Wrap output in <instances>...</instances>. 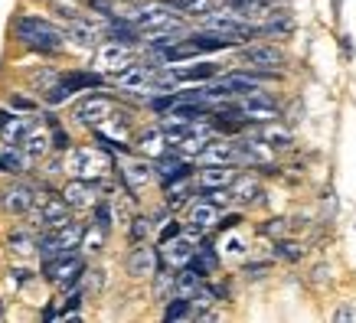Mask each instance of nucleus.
Listing matches in <instances>:
<instances>
[{
    "mask_svg": "<svg viewBox=\"0 0 356 323\" xmlns=\"http://www.w3.org/2000/svg\"><path fill=\"white\" fill-rule=\"evenodd\" d=\"M13 40L33 53L56 56L65 46V30L46 17H36V13H17L13 17Z\"/></svg>",
    "mask_w": 356,
    "mask_h": 323,
    "instance_id": "1",
    "label": "nucleus"
},
{
    "mask_svg": "<svg viewBox=\"0 0 356 323\" xmlns=\"http://www.w3.org/2000/svg\"><path fill=\"white\" fill-rule=\"evenodd\" d=\"M65 173L69 176H79V180H111L115 176V154L98 147V144H82V147H69L63 154Z\"/></svg>",
    "mask_w": 356,
    "mask_h": 323,
    "instance_id": "2",
    "label": "nucleus"
},
{
    "mask_svg": "<svg viewBox=\"0 0 356 323\" xmlns=\"http://www.w3.org/2000/svg\"><path fill=\"white\" fill-rule=\"evenodd\" d=\"M128 20L138 26L144 36L147 33H186L184 26V17L167 7L163 0H154V3H138V7H131Z\"/></svg>",
    "mask_w": 356,
    "mask_h": 323,
    "instance_id": "3",
    "label": "nucleus"
},
{
    "mask_svg": "<svg viewBox=\"0 0 356 323\" xmlns=\"http://www.w3.org/2000/svg\"><path fill=\"white\" fill-rule=\"evenodd\" d=\"M23 219H26V226H33L36 232H46V229H56V226H63V222H69V219H72V209L65 206V199L56 193L49 183H40V196H36L33 209L23 215Z\"/></svg>",
    "mask_w": 356,
    "mask_h": 323,
    "instance_id": "4",
    "label": "nucleus"
},
{
    "mask_svg": "<svg viewBox=\"0 0 356 323\" xmlns=\"http://www.w3.org/2000/svg\"><path fill=\"white\" fill-rule=\"evenodd\" d=\"M105 82H108V76H102V72H95V69H92V72L76 69V72H59V78H56L46 92H40V95H43L46 108H59L76 95V92H92V88H102Z\"/></svg>",
    "mask_w": 356,
    "mask_h": 323,
    "instance_id": "5",
    "label": "nucleus"
},
{
    "mask_svg": "<svg viewBox=\"0 0 356 323\" xmlns=\"http://www.w3.org/2000/svg\"><path fill=\"white\" fill-rule=\"evenodd\" d=\"M82 229H86L82 222L69 219L63 226L40 232V235H36V255H40V261H49V258H59V255H69V251H79Z\"/></svg>",
    "mask_w": 356,
    "mask_h": 323,
    "instance_id": "6",
    "label": "nucleus"
},
{
    "mask_svg": "<svg viewBox=\"0 0 356 323\" xmlns=\"http://www.w3.org/2000/svg\"><path fill=\"white\" fill-rule=\"evenodd\" d=\"M88 261L82 251H69V255H59V258H49L40 265V274H43L46 284H53L56 291H69L76 288L82 274H86Z\"/></svg>",
    "mask_w": 356,
    "mask_h": 323,
    "instance_id": "7",
    "label": "nucleus"
},
{
    "mask_svg": "<svg viewBox=\"0 0 356 323\" xmlns=\"http://www.w3.org/2000/svg\"><path fill=\"white\" fill-rule=\"evenodd\" d=\"M232 144H236V163H248V170H261V173L278 170V167H275V151H271L261 138L242 131V134L232 138Z\"/></svg>",
    "mask_w": 356,
    "mask_h": 323,
    "instance_id": "8",
    "label": "nucleus"
},
{
    "mask_svg": "<svg viewBox=\"0 0 356 323\" xmlns=\"http://www.w3.org/2000/svg\"><path fill=\"white\" fill-rule=\"evenodd\" d=\"M36 196H40V183H33V180H26V176H13V183L0 190V209H3L7 215L23 219V215L33 209Z\"/></svg>",
    "mask_w": 356,
    "mask_h": 323,
    "instance_id": "9",
    "label": "nucleus"
},
{
    "mask_svg": "<svg viewBox=\"0 0 356 323\" xmlns=\"http://www.w3.org/2000/svg\"><path fill=\"white\" fill-rule=\"evenodd\" d=\"M115 105H118V101H115L111 95H105V92H88V95L72 108V121H76L79 128L92 131V128H98L102 121L108 118Z\"/></svg>",
    "mask_w": 356,
    "mask_h": 323,
    "instance_id": "10",
    "label": "nucleus"
},
{
    "mask_svg": "<svg viewBox=\"0 0 356 323\" xmlns=\"http://www.w3.org/2000/svg\"><path fill=\"white\" fill-rule=\"evenodd\" d=\"M115 173H118L121 190H128V193H134V196L154 180L151 160H144V157H138V154H128L121 163H115Z\"/></svg>",
    "mask_w": 356,
    "mask_h": 323,
    "instance_id": "11",
    "label": "nucleus"
},
{
    "mask_svg": "<svg viewBox=\"0 0 356 323\" xmlns=\"http://www.w3.org/2000/svg\"><path fill=\"white\" fill-rule=\"evenodd\" d=\"M105 183V180H102ZM95 183V180H79V176H72L69 183L59 190V196L65 199V206L72 209V213H88L92 206L102 199V193H105V186Z\"/></svg>",
    "mask_w": 356,
    "mask_h": 323,
    "instance_id": "12",
    "label": "nucleus"
},
{
    "mask_svg": "<svg viewBox=\"0 0 356 323\" xmlns=\"http://www.w3.org/2000/svg\"><path fill=\"white\" fill-rule=\"evenodd\" d=\"M134 46H124V43H115V40H102L95 46V72L102 76H111V72H118L124 69L128 63H134Z\"/></svg>",
    "mask_w": 356,
    "mask_h": 323,
    "instance_id": "13",
    "label": "nucleus"
},
{
    "mask_svg": "<svg viewBox=\"0 0 356 323\" xmlns=\"http://www.w3.org/2000/svg\"><path fill=\"white\" fill-rule=\"evenodd\" d=\"M219 215H222V209H216L213 203H206V199H190V203H186L184 229L190 232V235L203 238V235H209V232L219 226Z\"/></svg>",
    "mask_w": 356,
    "mask_h": 323,
    "instance_id": "14",
    "label": "nucleus"
},
{
    "mask_svg": "<svg viewBox=\"0 0 356 323\" xmlns=\"http://www.w3.org/2000/svg\"><path fill=\"white\" fill-rule=\"evenodd\" d=\"M196 242L200 238L190 235V232H180V235H173L167 238V242H161L157 245V255H161V265H167V268H184L186 261L193 258V251H196Z\"/></svg>",
    "mask_w": 356,
    "mask_h": 323,
    "instance_id": "15",
    "label": "nucleus"
},
{
    "mask_svg": "<svg viewBox=\"0 0 356 323\" xmlns=\"http://www.w3.org/2000/svg\"><path fill=\"white\" fill-rule=\"evenodd\" d=\"M131 147H134V154L144 157V160H157V157H163V154L170 151V140H167L161 124H147V128L134 131Z\"/></svg>",
    "mask_w": 356,
    "mask_h": 323,
    "instance_id": "16",
    "label": "nucleus"
},
{
    "mask_svg": "<svg viewBox=\"0 0 356 323\" xmlns=\"http://www.w3.org/2000/svg\"><path fill=\"white\" fill-rule=\"evenodd\" d=\"M40 124V118L36 115H26V111H13V108H0V140L3 144H20L26 134H30V128H36Z\"/></svg>",
    "mask_w": 356,
    "mask_h": 323,
    "instance_id": "17",
    "label": "nucleus"
},
{
    "mask_svg": "<svg viewBox=\"0 0 356 323\" xmlns=\"http://www.w3.org/2000/svg\"><path fill=\"white\" fill-rule=\"evenodd\" d=\"M161 265V255H157V248L147 245V242H138V245L128 251V258H124V271H128V278L134 281H144L151 278L154 271Z\"/></svg>",
    "mask_w": 356,
    "mask_h": 323,
    "instance_id": "18",
    "label": "nucleus"
},
{
    "mask_svg": "<svg viewBox=\"0 0 356 323\" xmlns=\"http://www.w3.org/2000/svg\"><path fill=\"white\" fill-rule=\"evenodd\" d=\"M236 163H200V170H193L196 190H222L236 180Z\"/></svg>",
    "mask_w": 356,
    "mask_h": 323,
    "instance_id": "19",
    "label": "nucleus"
},
{
    "mask_svg": "<svg viewBox=\"0 0 356 323\" xmlns=\"http://www.w3.org/2000/svg\"><path fill=\"white\" fill-rule=\"evenodd\" d=\"M238 63L248 65V69H278L284 65V53L275 49V46H238Z\"/></svg>",
    "mask_w": 356,
    "mask_h": 323,
    "instance_id": "20",
    "label": "nucleus"
},
{
    "mask_svg": "<svg viewBox=\"0 0 356 323\" xmlns=\"http://www.w3.org/2000/svg\"><path fill=\"white\" fill-rule=\"evenodd\" d=\"M154 167V180L157 183H170V180H177V176H190L193 173V160H186V157H180L177 151H167L163 157H157V160H151Z\"/></svg>",
    "mask_w": 356,
    "mask_h": 323,
    "instance_id": "21",
    "label": "nucleus"
},
{
    "mask_svg": "<svg viewBox=\"0 0 356 323\" xmlns=\"http://www.w3.org/2000/svg\"><path fill=\"white\" fill-rule=\"evenodd\" d=\"M63 30H65V40H72V43L82 46V49H95V46L102 43V30H98L92 20H86L82 13L63 20Z\"/></svg>",
    "mask_w": 356,
    "mask_h": 323,
    "instance_id": "22",
    "label": "nucleus"
},
{
    "mask_svg": "<svg viewBox=\"0 0 356 323\" xmlns=\"http://www.w3.org/2000/svg\"><path fill=\"white\" fill-rule=\"evenodd\" d=\"M193 163H236V144L232 138H213L203 144V151L196 154Z\"/></svg>",
    "mask_w": 356,
    "mask_h": 323,
    "instance_id": "23",
    "label": "nucleus"
},
{
    "mask_svg": "<svg viewBox=\"0 0 356 323\" xmlns=\"http://www.w3.org/2000/svg\"><path fill=\"white\" fill-rule=\"evenodd\" d=\"M193 196H196L193 173H190V176H177V180H170V183H163V206H167V209H184Z\"/></svg>",
    "mask_w": 356,
    "mask_h": 323,
    "instance_id": "24",
    "label": "nucleus"
},
{
    "mask_svg": "<svg viewBox=\"0 0 356 323\" xmlns=\"http://www.w3.org/2000/svg\"><path fill=\"white\" fill-rule=\"evenodd\" d=\"M23 154H26V160L36 163V160H43V157H49L53 154V144H49V131L43 128V124H36V128H30V134L17 144Z\"/></svg>",
    "mask_w": 356,
    "mask_h": 323,
    "instance_id": "25",
    "label": "nucleus"
},
{
    "mask_svg": "<svg viewBox=\"0 0 356 323\" xmlns=\"http://www.w3.org/2000/svg\"><path fill=\"white\" fill-rule=\"evenodd\" d=\"M186 268L190 271H196L203 281H209V274H216V268H219V251L209 242H196V251H193V258L186 261Z\"/></svg>",
    "mask_w": 356,
    "mask_h": 323,
    "instance_id": "26",
    "label": "nucleus"
},
{
    "mask_svg": "<svg viewBox=\"0 0 356 323\" xmlns=\"http://www.w3.org/2000/svg\"><path fill=\"white\" fill-rule=\"evenodd\" d=\"M226 190L232 196V203H259V196H261L259 176H248V173H236V180Z\"/></svg>",
    "mask_w": 356,
    "mask_h": 323,
    "instance_id": "27",
    "label": "nucleus"
},
{
    "mask_svg": "<svg viewBox=\"0 0 356 323\" xmlns=\"http://www.w3.org/2000/svg\"><path fill=\"white\" fill-rule=\"evenodd\" d=\"M36 229L33 226H17L10 229V235H7V248H10L17 258H30V255H36Z\"/></svg>",
    "mask_w": 356,
    "mask_h": 323,
    "instance_id": "28",
    "label": "nucleus"
},
{
    "mask_svg": "<svg viewBox=\"0 0 356 323\" xmlns=\"http://www.w3.org/2000/svg\"><path fill=\"white\" fill-rule=\"evenodd\" d=\"M255 138L265 140L271 151H288V147H294V134L288 128H281L278 121H265V124H259V128H255Z\"/></svg>",
    "mask_w": 356,
    "mask_h": 323,
    "instance_id": "29",
    "label": "nucleus"
},
{
    "mask_svg": "<svg viewBox=\"0 0 356 323\" xmlns=\"http://www.w3.org/2000/svg\"><path fill=\"white\" fill-rule=\"evenodd\" d=\"M30 170V160L26 154L17 147V144H0V173H10V176H23Z\"/></svg>",
    "mask_w": 356,
    "mask_h": 323,
    "instance_id": "30",
    "label": "nucleus"
},
{
    "mask_svg": "<svg viewBox=\"0 0 356 323\" xmlns=\"http://www.w3.org/2000/svg\"><path fill=\"white\" fill-rule=\"evenodd\" d=\"M170 76L177 82H209L219 76L216 63H196V65H184V69H170Z\"/></svg>",
    "mask_w": 356,
    "mask_h": 323,
    "instance_id": "31",
    "label": "nucleus"
},
{
    "mask_svg": "<svg viewBox=\"0 0 356 323\" xmlns=\"http://www.w3.org/2000/svg\"><path fill=\"white\" fill-rule=\"evenodd\" d=\"M173 281H177V268L157 265V271L151 274V291H154V301H167V297H173Z\"/></svg>",
    "mask_w": 356,
    "mask_h": 323,
    "instance_id": "32",
    "label": "nucleus"
},
{
    "mask_svg": "<svg viewBox=\"0 0 356 323\" xmlns=\"http://www.w3.org/2000/svg\"><path fill=\"white\" fill-rule=\"evenodd\" d=\"M108 229L95 226V222H88L86 229H82V242H79V251H86V255H98L102 248L108 245Z\"/></svg>",
    "mask_w": 356,
    "mask_h": 323,
    "instance_id": "33",
    "label": "nucleus"
},
{
    "mask_svg": "<svg viewBox=\"0 0 356 323\" xmlns=\"http://www.w3.org/2000/svg\"><path fill=\"white\" fill-rule=\"evenodd\" d=\"M203 288V278L196 274V271H190L184 265V268H177V281H173V294H180V297H193L196 291Z\"/></svg>",
    "mask_w": 356,
    "mask_h": 323,
    "instance_id": "34",
    "label": "nucleus"
},
{
    "mask_svg": "<svg viewBox=\"0 0 356 323\" xmlns=\"http://www.w3.org/2000/svg\"><path fill=\"white\" fill-rule=\"evenodd\" d=\"M154 235V219L151 215H131L128 219V242L138 245V242H147Z\"/></svg>",
    "mask_w": 356,
    "mask_h": 323,
    "instance_id": "35",
    "label": "nucleus"
},
{
    "mask_svg": "<svg viewBox=\"0 0 356 323\" xmlns=\"http://www.w3.org/2000/svg\"><path fill=\"white\" fill-rule=\"evenodd\" d=\"M167 307H163V320H190L193 317V304H190V297H180V294H173V297H167Z\"/></svg>",
    "mask_w": 356,
    "mask_h": 323,
    "instance_id": "36",
    "label": "nucleus"
},
{
    "mask_svg": "<svg viewBox=\"0 0 356 323\" xmlns=\"http://www.w3.org/2000/svg\"><path fill=\"white\" fill-rule=\"evenodd\" d=\"M275 258H281V261H301L304 258V245H301V242H291V238H278V242H275Z\"/></svg>",
    "mask_w": 356,
    "mask_h": 323,
    "instance_id": "37",
    "label": "nucleus"
},
{
    "mask_svg": "<svg viewBox=\"0 0 356 323\" xmlns=\"http://www.w3.org/2000/svg\"><path fill=\"white\" fill-rule=\"evenodd\" d=\"M196 196L206 199V203H213L216 209H229V206H232V196H229L226 186H222V190H196Z\"/></svg>",
    "mask_w": 356,
    "mask_h": 323,
    "instance_id": "38",
    "label": "nucleus"
},
{
    "mask_svg": "<svg viewBox=\"0 0 356 323\" xmlns=\"http://www.w3.org/2000/svg\"><path fill=\"white\" fill-rule=\"evenodd\" d=\"M33 281H36V271L33 268H10L7 271V284H10L13 291H20V288H26Z\"/></svg>",
    "mask_w": 356,
    "mask_h": 323,
    "instance_id": "39",
    "label": "nucleus"
},
{
    "mask_svg": "<svg viewBox=\"0 0 356 323\" xmlns=\"http://www.w3.org/2000/svg\"><path fill=\"white\" fill-rule=\"evenodd\" d=\"M7 108H13V111H26V115H36V111H40V101H36V98H26V95H10L7 98Z\"/></svg>",
    "mask_w": 356,
    "mask_h": 323,
    "instance_id": "40",
    "label": "nucleus"
},
{
    "mask_svg": "<svg viewBox=\"0 0 356 323\" xmlns=\"http://www.w3.org/2000/svg\"><path fill=\"white\" fill-rule=\"evenodd\" d=\"M180 232H184V222H177V219L170 215V219L157 229V245H161V242H167V238H173V235H180Z\"/></svg>",
    "mask_w": 356,
    "mask_h": 323,
    "instance_id": "41",
    "label": "nucleus"
},
{
    "mask_svg": "<svg viewBox=\"0 0 356 323\" xmlns=\"http://www.w3.org/2000/svg\"><path fill=\"white\" fill-rule=\"evenodd\" d=\"M259 232H261V235H275V238H281L284 232H288V222H284V219H268V222H265V226H261Z\"/></svg>",
    "mask_w": 356,
    "mask_h": 323,
    "instance_id": "42",
    "label": "nucleus"
},
{
    "mask_svg": "<svg viewBox=\"0 0 356 323\" xmlns=\"http://www.w3.org/2000/svg\"><path fill=\"white\" fill-rule=\"evenodd\" d=\"M88 7H92L98 17H105V20L115 17V0H88Z\"/></svg>",
    "mask_w": 356,
    "mask_h": 323,
    "instance_id": "43",
    "label": "nucleus"
},
{
    "mask_svg": "<svg viewBox=\"0 0 356 323\" xmlns=\"http://www.w3.org/2000/svg\"><path fill=\"white\" fill-rule=\"evenodd\" d=\"M238 222H242V213H226V215H219V226H216V229L229 232V229H236Z\"/></svg>",
    "mask_w": 356,
    "mask_h": 323,
    "instance_id": "44",
    "label": "nucleus"
},
{
    "mask_svg": "<svg viewBox=\"0 0 356 323\" xmlns=\"http://www.w3.org/2000/svg\"><path fill=\"white\" fill-rule=\"evenodd\" d=\"M268 271V261H252V265H245V274L248 278H261Z\"/></svg>",
    "mask_w": 356,
    "mask_h": 323,
    "instance_id": "45",
    "label": "nucleus"
},
{
    "mask_svg": "<svg viewBox=\"0 0 356 323\" xmlns=\"http://www.w3.org/2000/svg\"><path fill=\"white\" fill-rule=\"evenodd\" d=\"M340 59L350 63L353 59V46H350V36H340Z\"/></svg>",
    "mask_w": 356,
    "mask_h": 323,
    "instance_id": "46",
    "label": "nucleus"
},
{
    "mask_svg": "<svg viewBox=\"0 0 356 323\" xmlns=\"http://www.w3.org/2000/svg\"><path fill=\"white\" fill-rule=\"evenodd\" d=\"M334 320H353V323H356V310H353V307H346V304H343V307H340V310L334 313Z\"/></svg>",
    "mask_w": 356,
    "mask_h": 323,
    "instance_id": "47",
    "label": "nucleus"
},
{
    "mask_svg": "<svg viewBox=\"0 0 356 323\" xmlns=\"http://www.w3.org/2000/svg\"><path fill=\"white\" fill-rule=\"evenodd\" d=\"M301 118H304V108L301 105H291V108H288V124H298Z\"/></svg>",
    "mask_w": 356,
    "mask_h": 323,
    "instance_id": "48",
    "label": "nucleus"
},
{
    "mask_svg": "<svg viewBox=\"0 0 356 323\" xmlns=\"http://www.w3.org/2000/svg\"><path fill=\"white\" fill-rule=\"evenodd\" d=\"M3 317H7V301L0 297V320H3Z\"/></svg>",
    "mask_w": 356,
    "mask_h": 323,
    "instance_id": "49",
    "label": "nucleus"
},
{
    "mask_svg": "<svg viewBox=\"0 0 356 323\" xmlns=\"http://www.w3.org/2000/svg\"><path fill=\"white\" fill-rule=\"evenodd\" d=\"M124 3H138V0H124Z\"/></svg>",
    "mask_w": 356,
    "mask_h": 323,
    "instance_id": "50",
    "label": "nucleus"
},
{
    "mask_svg": "<svg viewBox=\"0 0 356 323\" xmlns=\"http://www.w3.org/2000/svg\"><path fill=\"white\" fill-rule=\"evenodd\" d=\"M0 213H3V209H0Z\"/></svg>",
    "mask_w": 356,
    "mask_h": 323,
    "instance_id": "51",
    "label": "nucleus"
}]
</instances>
